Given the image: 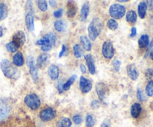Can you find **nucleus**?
<instances>
[{
  "instance_id": "obj_52",
  "label": "nucleus",
  "mask_w": 153,
  "mask_h": 127,
  "mask_svg": "<svg viewBox=\"0 0 153 127\" xmlns=\"http://www.w3.org/2000/svg\"><path fill=\"white\" fill-rule=\"evenodd\" d=\"M152 108H153V102H152Z\"/></svg>"
},
{
  "instance_id": "obj_7",
  "label": "nucleus",
  "mask_w": 153,
  "mask_h": 127,
  "mask_svg": "<svg viewBox=\"0 0 153 127\" xmlns=\"http://www.w3.org/2000/svg\"><path fill=\"white\" fill-rule=\"evenodd\" d=\"M27 65L29 69V73L33 82L34 83H37L38 82V70H37V67L35 63H34V58L31 55H29L27 58Z\"/></svg>"
},
{
  "instance_id": "obj_40",
  "label": "nucleus",
  "mask_w": 153,
  "mask_h": 127,
  "mask_svg": "<svg viewBox=\"0 0 153 127\" xmlns=\"http://www.w3.org/2000/svg\"><path fill=\"white\" fill-rule=\"evenodd\" d=\"M62 14H63V9L62 8L58 9V10L55 11V12H54V13H53L54 16H55V17H56V18L61 17V16H62Z\"/></svg>"
},
{
  "instance_id": "obj_32",
  "label": "nucleus",
  "mask_w": 153,
  "mask_h": 127,
  "mask_svg": "<svg viewBox=\"0 0 153 127\" xmlns=\"http://www.w3.org/2000/svg\"><path fill=\"white\" fill-rule=\"evenodd\" d=\"M73 52H74V55L76 58H79L82 56V49L79 44H76L73 46Z\"/></svg>"
},
{
  "instance_id": "obj_33",
  "label": "nucleus",
  "mask_w": 153,
  "mask_h": 127,
  "mask_svg": "<svg viewBox=\"0 0 153 127\" xmlns=\"http://www.w3.org/2000/svg\"><path fill=\"white\" fill-rule=\"evenodd\" d=\"M108 27L111 30H116L118 28V23L116 21V19H108Z\"/></svg>"
},
{
  "instance_id": "obj_13",
  "label": "nucleus",
  "mask_w": 153,
  "mask_h": 127,
  "mask_svg": "<svg viewBox=\"0 0 153 127\" xmlns=\"http://www.w3.org/2000/svg\"><path fill=\"white\" fill-rule=\"evenodd\" d=\"M127 74H128V77L133 81H135L138 79L139 73L137 70L135 64H130L127 66L126 67Z\"/></svg>"
},
{
  "instance_id": "obj_15",
  "label": "nucleus",
  "mask_w": 153,
  "mask_h": 127,
  "mask_svg": "<svg viewBox=\"0 0 153 127\" xmlns=\"http://www.w3.org/2000/svg\"><path fill=\"white\" fill-rule=\"evenodd\" d=\"M48 73H49V76L51 78V79L56 80L59 76V68L55 64H51L48 69Z\"/></svg>"
},
{
  "instance_id": "obj_41",
  "label": "nucleus",
  "mask_w": 153,
  "mask_h": 127,
  "mask_svg": "<svg viewBox=\"0 0 153 127\" xmlns=\"http://www.w3.org/2000/svg\"><path fill=\"white\" fill-rule=\"evenodd\" d=\"M63 85H64V84H63V81L61 80L58 84V92H59V94H62L63 91H64V89H63Z\"/></svg>"
},
{
  "instance_id": "obj_18",
  "label": "nucleus",
  "mask_w": 153,
  "mask_h": 127,
  "mask_svg": "<svg viewBox=\"0 0 153 127\" xmlns=\"http://www.w3.org/2000/svg\"><path fill=\"white\" fill-rule=\"evenodd\" d=\"M142 107L140 105V103L135 102L131 105V115L132 117L137 118L140 116V113H141Z\"/></svg>"
},
{
  "instance_id": "obj_16",
  "label": "nucleus",
  "mask_w": 153,
  "mask_h": 127,
  "mask_svg": "<svg viewBox=\"0 0 153 127\" xmlns=\"http://www.w3.org/2000/svg\"><path fill=\"white\" fill-rule=\"evenodd\" d=\"M49 55L46 53H43L39 55L37 61V67L39 68H43L47 64L48 61H49Z\"/></svg>"
},
{
  "instance_id": "obj_43",
  "label": "nucleus",
  "mask_w": 153,
  "mask_h": 127,
  "mask_svg": "<svg viewBox=\"0 0 153 127\" xmlns=\"http://www.w3.org/2000/svg\"><path fill=\"white\" fill-rule=\"evenodd\" d=\"M137 34V28L136 27H132L131 30V34H130V37H134V36H136Z\"/></svg>"
},
{
  "instance_id": "obj_22",
  "label": "nucleus",
  "mask_w": 153,
  "mask_h": 127,
  "mask_svg": "<svg viewBox=\"0 0 153 127\" xmlns=\"http://www.w3.org/2000/svg\"><path fill=\"white\" fill-rule=\"evenodd\" d=\"M146 10H147V5H146V1H141L138 4L137 10H138V14L141 19H144L146 14Z\"/></svg>"
},
{
  "instance_id": "obj_45",
  "label": "nucleus",
  "mask_w": 153,
  "mask_h": 127,
  "mask_svg": "<svg viewBox=\"0 0 153 127\" xmlns=\"http://www.w3.org/2000/svg\"><path fill=\"white\" fill-rule=\"evenodd\" d=\"M66 49H67V47H66V45L63 44L62 45V49H61V52H60V53H59V55H58V56H59V58H61V57L64 55V52H66Z\"/></svg>"
},
{
  "instance_id": "obj_8",
  "label": "nucleus",
  "mask_w": 153,
  "mask_h": 127,
  "mask_svg": "<svg viewBox=\"0 0 153 127\" xmlns=\"http://www.w3.org/2000/svg\"><path fill=\"white\" fill-rule=\"evenodd\" d=\"M102 52L105 58L111 59L114 55V48L113 43L111 41H105L102 45Z\"/></svg>"
},
{
  "instance_id": "obj_27",
  "label": "nucleus",
  "mask_w": 153,
  "mask_h": 127,
  "mask_svg": "<svg viewBox=\"0 0 153 127\" xmlns=\"http://www.w3.org/2000/svg\"><path fill=\"white\" fill-rule=\"evenodd\" d=\"M76 78H77V76H76V75H73L72 76H70V79H69L66 82V83L64 84V85H63V89H64V91H68V90L70 89L71 85H73V84L74 83L75 81H76Z\"/></svg>"
},
{
  "instance_id": "obj_46",
  "label": "nucleus",
  "mask_w": 153,
  "mask_h": 127,
  "mask_svg": "<svg viewBox=\"0 0 153 127\" xmlns=\"http://www.w3.org/2000/svg\"><path fill=\"white\" fill-rule=\"evenodd\" d=\"M153 49V38H152V41H151V43H149V46H148L147 51H146V55H145V56H147V55L149 53V52H150L151 49Z\"/></svg>"
},
{
  "instance_id": "obj_48",
  "label": "nucleus",
  "mask_w": 153,
  "mask_h": 127,
  "mask_svg": "<svg viewBox=\"0 0 153 127\" xmlns=\"http://www.w3.org/2000/svg\"><path fill=\"white\" fill-rule=\"evenodd\" d=\"M49 4H50V5L52 6V7H56L57 6V2H56V1H52V0H49Z\"/></svg>"
},
{
  "instance_id": "obj_12",
  "label": "nucleus",
  "mask_w": 153,
  "mask_h": 127,
  "mask_svg": "<svg viewBox=\"0 0 153 127\" xmlns=\"http://www.w3.org/2000/svg\"><path fill=\"white\" fill-rule=\"evenodd\" d=\"M25 24L28 31H33L34 29V10H29L25 16Z\"/></svg>"
},
{
  "instance_id": "obj_51",
  "label": "nucleus",
  "mask_w": 153,
  "mask_h": 127,
  "mask_svg": "<svg viewBox=\"0 0 153 127\" xmlns=\"http://www.w3.org/2000/svg\"><path fill=\"white\" fill-rule=\"evenodd\" d=\"M118 1H120V2H127L128 0H119Z\"/></svg>"
},
{
  "instance_id": "obj_42",
  "label": "nucleus",
  "mask_w": 153,
  "mask_h": 127,
  "mask_svg": "<svg viewBox=\"0 0 153 127\" xmlns=\"http://www.w3.org/2000/svg\"><path fill=\"white\" fill-rule=\"evenodd\" d=\"M99 107H100V102L97 101V100H94L91 103V108H97Z\"/></svg>"
},
{
  "instance_id": "obj_6",
  "label": "nucleus",
  "mask_w": 153,
  "mask_h": 127,
  "mask_svg": "<svg viewBox=\"0 0 153 127\" xmlns=\"http://www.w3.org/2000/svg\"><path fill=\"white\" fill-rule=\"evenodd\" d=\"M96 91L100 101L103 103H105L106 99L108 98L109 94L108 88L107 85L102 82H99L96 85Z\"/></svg>"
},
{
  "instance_id": "obj_25",
  "label": "nucleus",
  "mask_w": 153,
  "mask_h": 127,
  "mask_svg": "<svg viewBox=\"0 0 153 127\" xmlns=\"http://www.w3.org/2000/svg\"><path fill=\"white\" fill-rule=\"evenodd\" d=\"M7 6L4 3H1L0 4V21L5 19L7 16Z\"/></svg>"
},
{
  "instance_id": "obj_26",
  "label": "nucleus",
  "mask_w": 153,
  "mask_h": 127,
  "mask_svg": "<svg viewBox=\"0 0 153 127\" xmlns=\"http://www.w3.org/2000/svg\"><path fill=\"white\" fill-rule=\"evenodd\" d=\"M137 19V15L135 11L134 10H129L126 13V20L128 22H131V23H134L136 22Z\"/></svg>"
},
{
  "instance_id": "obj_34",
  "label": "nucleus",
  "mask_w": 153,
  "mask_h": 127,
  "mask_svg": "<svg viewBox=\"0 0 153 127\" xmlns=\"http://www.w3.org/2000/svg\"><path fill=\"white\" fill-rule=\"evenodd\" d=\"M37 6H38L39 9L43 12L46 11L47 10V2L44 1V0H39V1H37Z\"/></svg>"
},
{
  "instance_id": "obj_9",
  "label": "nucleus",
  "mask_w": 153,
  "mask_h": 127,
  "mask_svg": "<svg viewBox=\"0 0 153 127\" xmlns=\"http://www.w3.org/2000/svg\"><path fill=\"white\" fill-rule=\"evenodd\" d=\"M39 116L43 121H49L55 117L56 113L52 108H46L40 112Z\"/></svg>"
},
{
  "instance_id": "obj_30",
  "label": "nucleus",
  "mask_w": 153,
  "mask_h": 127,
  "mask_svg": "<svg viewBox=\"0 0 153 127\" xmlns=\"http://www.w3.org/2000/svg\"><path fill=\"white\" fill-rule=\"evenodd\" d=\"M146 94L149 97H153V81H149L146 86Z\"/></svg>"
},
{
  "instance_id": "obj_1",
  "label": "nucleus",
  "mask_w": 153,
  "mask_h": 127,
  "mask_svg": "<svg viewBox=\"0 0 153 127\" xmlns=\"http://www.w3.org/2000/svg\"><path fill=\"white\" fill-rule=\"evenodd\" d=\"M0 67L4 76L8 79H17L19 76V70L7 59H2L0 63Z\"/></svg>"
},
{
  "instance_id": "obj_47",
  "label": "nucleus",
  "mask_w": 153,
  "mask_h": 127,
  "mask_svg": "<svg viewBox=\"0 0 153 127\" xmlns=\"http://www.w3.org/2000/svg\"><path fill=\"white\" fill-rule=\"evenodd\" d=\"M80 70H81V72H82L83 74H85V73L87 72L86 67H85V66L82 64L80 65Z\"/></svg>"
},
{
  "instance_id": "obj_50",
  "label": "nucleus",
  "mask_w": 153,
  "mask_h": 127,
  "mask_svg": "<svg viewBox=\"0 0 153 127\" xmlns=\"http://www.w3.org/2000/svg\"><path fill=\"white\" fill-rule=\"evenodd\" d=\"M2 34H3V29H2V27L0 26V37H1V36H2Z\"/></svg>"
},
{
  "instance_id": "obj_37",
  "label": "nucleus",
  "mask_w": 153,
  "mask_h": 127,
  "mask_svg": "<svg viewBox=\"0 0 153 127\" xmlns=\"http://www.w3.org/2000/svg\"><path fill=\"white\" fill-rule=\"evenodd\" d=\"M112 65H113L115 71L119 72L120 70L121 67V61L119 60H114V61L112 62Z\"/></svg>"
},
{
  "instance_id": "obj_35",
  "label": "nucleus",
  "mask_w": 153,
  "mask_h": 127,
  "mask_svg": "<svg viewBox=\"0 0 153 127\" xmlns=\"http://www.w3.org/2000/svg\"><path fill=\"white\" fill-rule=\"evenodd\" d=\"M137 98L139 101L143 102L146 100V97H145V94L143 93V91L141 89L138 88L137 90Z\"/></svg>"
},
{
  "instance_id": "obj_23",
  "label": "nucleus",
  "mask_w": 153,
  "mask_h": 127,
  "mask_svg": "<svg viewBox=\"0 0 153 127\" xmlns=\"http://www.w3.org/2000/svg\"><path fill=\"white\" fill-rule=\"evenodd\" d=\"M89 10H90V5L89 3L86 2L82 5V9H81V19L82 21L86 20L87 17L88 16V13H89Z\"/></svg>"
},
{
  "instance_id": "obj_28",
  "label": "nucleus",
  "mask_w": 153,
  "mask_h": 127,
  "mask_svg": "<svg viewBox=\"0 0 153 127\" xmlns=\"http://www.w3.org/2000/svg\"><path fill=\"white\" fill-rule=\"evenodd\" d=\"M72 123L68 117H64L57 124V127H71Z\"/></svg>"
},
{
  "instance_id": "obj_36",
  "label": "nucleus",
  "mask_w": 153,
  "mask_h": 127,
  "mask_svg": "<svg viewBox=\"0 0 153 127\" xmlns=\"http://www.w3.org/2000/svg\"><path fill=\"white\" fill-rule=\"evenodd\" d=\"M94 120L93 116L91 114H88L86 117V126L87 127H93L94 126Z\"/></svg>"
},
{
  "instance_id": "obj_44",
  "label": "nucleus",
  "mask_w": 153,
  "mask_h": 127,
  "mask_svg": "<svg viewBox=\"0 0 153 127\" xmlns=\"http://www.w3.org/2000/svg\"><path fill=\"white\" fill-rule=\"evenodd\" d=\"M101 127H110V121L109 120H105L102 123Z\"/></svg>"
},
{
  "instance_id": "obj_38",
  "label": "nucleus",
  "mask_w": 153,
  "mask_h": 127,
  "mask_svg": "<svg viewBox=\"0 0 153 127\" xmlns=\"http://www.w3.org/2000/svg\"><path fill=\"white\" fill-rule=\"evenodd\" d=\"M73 120L76 124H80L82 121V118L79 114H76L73 116Z\"/></svg>"
},
{
  "instance_id": "obj_2",
  "label": "nucleus",
  "mask_w": 153,
  "mask_h": 127,
  "mask_svg": "<svg viewBox=\"0 0 153 127\" xmlns=\"http://www.w3.org/2000/svg\"><path fill=\"white\" fill-rule=\"evenodd\" d=\"M103 28V22L100 18H94L88 27V34L91 40H95L101 34Z\"/></svg>"
},
{
  "instance_id": "obj_39",
  "label": "nucleus",
  "mask_w": 153,
  "mask_h": 127,
  "mask_svg": "<svg viewBox=\"0 0 153 127\" xmlns=\"http://www.w3.org/2000/svg\"><path fill=\"white\" fill-rule=\"evenodd\" d=\"M145 76H146V78L147 79H152V77L153 76V70L151 68L147 69L145 72Z\"/></svg>"
},
{
  "instance_id": "obj_5",
  "label": "nucleus",
  "mask_w": 153,
  "mask_h": 127,
  "mask_svg": "<svg viewBox=\"0 0 153 127\" xmlns=\"http://www.w3.org/2000/svg\"><path fill=\"white\" fill-rule=\"evenodd\" d=\"M109 13L112 19H121L126 13V7L120 4H114L109 8Z\"/></svg>"
},
{
  "instance_id": "obj_20",
  "label": "nucleus",
  "mask_w": 153,
  "mask_h": 127,
  "mask_svg": "<svg viewBox=\"0 0 153 127\" xmlns=\"http://www.w3.org/2000/svg\"><path fill=\"white\" fill-rule=\"evenodd\" d=\"M55 29L58 32H62V31H66L67 28V23L64 20H57L54 24Z\"/></svg>"
},
{
  "instance_id": "obj_24",
  "label": "nucleus",
  "mask_w": 153,
  "mask_h": 127,
  "mask_svg": "<svg viewBox=\"0 0 153 127\" xmlns=\"http://www.w3.org/2000/svg\"><path fill=\"white\" fill-rule=\"evenodd\" d=\"M80 40L84 49L86 51H91V48H92V45H91V41L88 40V37H87L86 36H81Z\"/></svg>"
},
{
  "instance_id": "obj_29",
  "label": "nucleus",
  "mask_w": 153,
  "mask_h": 127,
  "mask_svg": "<svg viewBox=\"0 0 153 127\" xmlns=\"http://www.w3.org/2000/svg\"><path fill=\"white\" fill-rule=\"evenodd\" d=\"M9 113V109L6 106L1 107L0 109V121H2L7 117Z\"/></svg>"
},
{
  "instance_id": "obj_31",
  "label": "nucleus",
  "mask_w": 153,
  "mask_h": 127,
  "mask_svg": "<svg viewBox=\"0 0 153 127\" xmlns=\"http://www.w3.org/2000/svg\"><path fill=\"white\" fill-rule=\"evenodd\" d=\"M5 47L6 49H7V51H9V52H16L18 49V47L16 46V45L12 41L7 43V44L5 45Z\"/></svg>"
},
{
  "instance_id": "obj_21",
  "label": "nucleus",
  "mask_w": 153,
  "mask_h": 127,
  "mask_svg": "<svg viewBox=\"0 0 153 127\" xmlns=\"http://www.w3.org/2000/svg\"><path fill=\"white\" fill-rule=\"evenodd\" d=\"M139 47L144 49L149 46V37L147 34H143L138 40Z\"/></svg>"
},
{
  "instance_id": "obj_10",
  "label": "nucleus",
  "mask_w": 153,
  "mask_h": 127,
  "mask_svg": "<svg viewBox=\"0 0 153 127\" xmlns=\"http://www.w3.org/2000/svg\"><path fill=\"white\" fill-rule=\"evenodd\" d=\"M92 82L89 80V79H86L82 76L80 77V82H79V88H80L81 91L83 94H87V93L90 92L92 89Z\"/></svg>"
},
{
  "instance_id": "obj_19",
  "label": "nucleus",
  "mask_w": 153,
  "mask_h": 127,
  "mask_svg": "<svg viewBox=\"0 0 153 127\" xmlns=\"http://www.w3.org/2000/svg\"><path fill=\"white\" fill-rule=\"evenodd\" d=\"M13 62L16 67H21L24 64V58L22 52H17L13 57Z\"/></svg>"
},
{
  "instance_id": "obj_4",
  "label": "nucleus",
  "mask_w": 153,
  "mask_h": 127,
  "mask_svg": "<svg viewBox=\"0 0 153 127\" xmlns=\"http://www.w3.org/2000/svg\"><path fill=\"white\" fill-rule=\"evenodd\" d=\"M24 102L27 105L28 107H29L31 110H37L40 106L41 102L40 98L36 94H28L24 98Z\"/></svg>"
},
{
  "instance_id": "obj_11",
  "label": "nucleus",
  "mask_w": 153,
  "mask_h": 127,
  "mask_svg": "<svg viewBox=\"0 0 153 127\" xmlns=\"http://www.w3.org/2000/svg\"><path fill=\"white\" fill-rule=\"evenodd\" d=\"M12 42H13L18 48L23 46L25 42V34L24 31H18L17 32L15 33L12 38Z\"/></svg>"
},
{
  "instance_id": "obj_14",
  "label": "nucleus",
  "mask_w": 153,
  "mask_h": 127,
  "mask_svg": "<svg viewBox=\"0 0 153 127\" xmlns=\"http://www.w3.org/2000/svg\"><path fill=\"white\" fill-rule=\"evenodd\" d=\"M85 59L87 62V65L88 67L89 72L91 73V74L94 75L96 73V67L93 55L91 54H87V55H85Z\"/></svg>"
},
{
  "instance_id": "obj_49",
  "label": "nucleus",
  "mask_w": 153,
  "mask_h": 127,
  "mask_svg": "<svg viewBox=\"0 0 153 127\" xmlns=\"http://www.w3.org/2000/svg\"><path fill=\"white\" fill-rule=\"evenodd\" d=\"M149 56H150L151 59H152L153 61V49H151L150 52H149Z\"/></svg>"
},
{
  "instance_id": "obj_3",
  "label": "nucleus",
  "mask_w": 153,
  "mask_h": 127,
  "mask_svg": "<svg viewBox=\"0 0 153 127\" xmlns=\"http://www.w3.org/2000/svg\"><path fill=\"white\" fill-rule=\"evenodd\" d=\"M56 42V36L53 33H48L43 37V38L39 39L37 41V44L41 46V49L44 52L51 50L55 46Z\"/></svg>"
},
{
  "instance_id": "obj_17",
  "label": "nucleus",
  "mask_w": 153,
  "mask_h": 127,
  "mask_svg": "<svg viewBox=\"0 0 153 127\" xmlns=\"http://www.w3.org/2000/svg\"><path fill=\"white\" fill-rule=\"evenodd\" d=\"M77 12V7L75 4V3L73 1H68V4H67V16L70 18L74 17L75 15L76 14Z\"/></svg>"
}]
</instances>
